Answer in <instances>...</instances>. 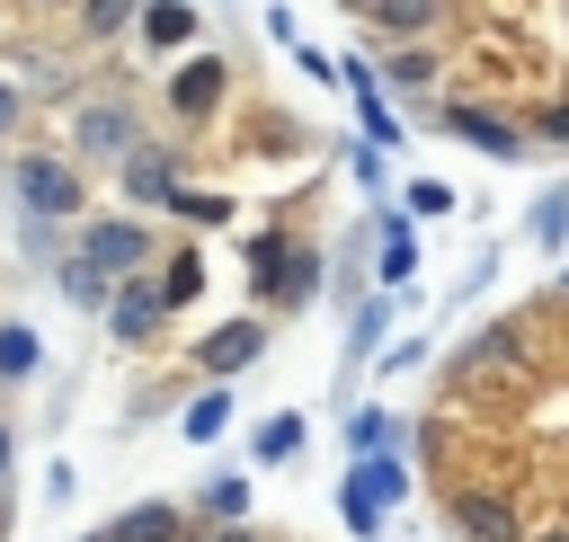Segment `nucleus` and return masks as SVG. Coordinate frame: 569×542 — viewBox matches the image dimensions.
I'll use <instances>...</instances> for the list:
<instances>
[{
    "mask_svg": "<svg viewBox=\"0 0 569 542\" xmlns=\"http://www.w3.org/2000/svg\"><path fill=\"white\" fill-rule=\"evenodd\" d=\"M445 9H453V0H373L365 18L382 27V44H418V36H436V27H445Z\"/></svg>",
    "mask_w": 569,
    "mask_h": 542,
    "instance_id": "nucleus-15",
    "label": "nucleus"
},
{
    "mask_svg": "<svg viewBox=\"0 0 569 542\" xmlns=\"http://www.w3.org/2000/svg\"><path fill=\"white\" fill-rule=\"evenodd\" d=\"M169 213H178V222H204V231H213V222H231V195H213V187H178V195H169Z\"/></svg>",
    "mask_w": 569,
    "mask_h": 542,
    "instance_id": "nucleus-30",
    "label": "nucleus"
},
{
    "mask_svg": "<svg viewBox=\"0 0 569 542\" xmlns=\"http://www.w3.org/2000/svg\"><path fill=\"white\" fill-rule=\"evenodd\" d=\"M302 435H311V426H302V409H276V418L249 435V462H258V471H276V462H293V453H302Z\"/></svg>",
    "mask_w": 569,
    "mask_h": 542,
    "instance_id": "nucleus-17",
    "label": "nucleus"
},
{
    "mask_svg": "<svg viewBox=\"0 0 569 542\" xmlns=\"http://www.w3.org/2000/svg\"><path fill=\"white\" fill-rule=\"evenodd\" d=\"M525 231H533L542 249H560V240H569V187H542V195H533V222H525Z\"/></svg>",
    "mask_w": 569,
    "mask_h": 542,
    "instance_id": "nucleus-28",
    "label": "nucleus"
},
{
    "mask_svg": "<svg viewBox=\"0 0 569 542\" xmlns=\"http://www.w3.org/2000/svg\"><path fill=\"white\" fill-rule=\"evenodd\" d=\"M436 124H445L453 142H471V151H489V160H525V124H507L498 107H471V98H445V107H436Z\"/></svg>",
    "mask_w": 569,
    "mask_h": 542,
    "instance_id": "nucleus-7",
    "label": "nucleus"
},
{
    "mask_svg": "<svg viewBox=\"0 0 569 542\" xmlns=\"http://www.w3.org/2000/svg\"><path fill=\"white\" fill-rule=\"evenodd\" d=\"M409 213H427V222L453 213V187H445V178H418V187H409Z\"/></svg>",
    "mask_w": 569,
    "mask_h": 542,
    "instance_id": "nucleus-33",
    "label": "nucleus"
},
{
    "mask_svg": "<svg viewBox=\"0 0 569 542\" xmlns=\"http://www.w3.org/2000/svg\"><path fill=\"white\" fill-rule=\"evenodd\" d=\"M356 124H365V151H400V116L382 107V89H356Z\"/></svg>",
    "mask_w": 569,
    "mask_h": 542,
    "instance_id": "nucleus-24",
    "label": "nucleus"
},
{
    "mask_svg": "<svg viewBox=\"0 0 569 542\" xmlns=\"http://www.w3.org/2000/svg\"><path fill=\"white\" fill-rule=\"evenodd\" d=\"M213 542H258V533L249 524H213Z\"/></svg>",
    "mask_w": 569,
    "mask_h": 542,
    "instance_id": "nucleus-37",
    "label": "nucleus"
},
{
    "mask_svg": "<svg viewBox=\"0 0 569 542\" xmlns=\"http://www.w3.org/2000/svg\"><path fill=\"white\" fill-rule=\"evenodd\" d=\"M196 27H204V18H196V0H142V18H133V36H142L151 53H187V44H196Z\"/></svg>",
    "mask_w": 569,
    "mask_h": 542,
    "instance_id": "nucleus-12",
    "label": "nucleus"
},
{
    "mask_svg": "<svg viewBox=\"0 0 569 542\" xmlns=\"http://www.w3.org/2000/svg\"><path fill=\"white\" fill-rule=\"evenodd\" d=\"M507 364H516V329H480L462 347V373H507Z\"/></svg>",
    "mask_w": 569,
    "mask_h": 542,
    "instance_id": "nucleus-27",
    "label": "nucleus"
},
{
    "mask_svg": "<svg viewBox=\"0 0 569 542\" xmlns=\"http://www.w3.org/2000/svg\"><path fill=\"white\" fill-rule=\"evenodd\" d=\"M533 133H542V142H569V107H542V116H533Z\"/></svg>",
    "mask_w": 569,
    "mask_h": 542,
    "instance_id": "nucleus-35",
    "label": "nucleus"
},
{
    "mask_svg": "<svg viewBox=\"0 0 569 542\" xmlns=\"http://www.w3.org/2000/svg\"><path fill=\"white\" fill-rule=\"evenodd\" d=\"M293 62H302V71H311V80H320V89H329V80H338V53H320V44H293Z\"/></svg>",
    "mask_w": 569,
    "mask_h": 542,
    "instance_id": "nucleus-34",
    "label": "nucleus"
},
{
    "mask_svg": "<svg viewBox=\"0 0 569 542\" xmlns=\"http://www.w3.org/2000/svg\"><path fill=\"white\" fill-rule=\"evenodd\" d=\"M391 444H400V418H391V409H356V418H347V453H356V462H365V453H391Z\"/></svg>",
    "mask_w": 569,
    "mask_h": 542,
    "instance_id": "nucleus-22",
    "label": "nucleus"
},
{
    "mask_svg": "<svg viewBox=\"0 0 569 542\" xmlns=\"http://www.w3.org/2000/svg\"><path fill=\"white\" fill-rule=\"evenodd\" d=\"M53 284H62V302H80V311H107V293H116L80 249H62V258H53Z\"/></svg>",
    "mask_w": 569,
    "mask_h": 542,
    "instance_id": "nucleus-18",
    "label": "nucleus"
},
{
    "mask_svg": "<svg viewBox=\"0 0 569 542\" xmlns=\"http://www.w3.org/2000/svg\"><path fill=\"white\" fill-rule=\"evenodd\" d=\"M169 320H178V311H169V293H160L151 267H142V275H116V293H107V338H116V347H151Z\"/></svg>",
    "mask_w": 569,
    "mask_h": 542,
    "instance_id": "nucleus-4",
    "label": "nucleus"
},
{
    "mask_svg": "<svg viewBox=\"0 0 569 542\" xmlns=\"http://www.w3.org/2000/svg\"><path fill=\"white\" fill-rule=\"evenodd\" d=\"M533 542H569V524H551V533H533Z\"/></svg>",
    "mask_w": 569,
    "mask_h": 542,
    "instance_id": "nucleus-39",
    "label": "nucleus"
},
{
    "mask_svg": "<svg viewBox=\"0 0 569 542\" xmlns=\"http://www.w3.org/2000/svg\"><path fill=\"white\" fill-rule=\"evenodd\" d=\"M373 80H391V89H427V80H436V53H427V44H400L391 62H373Z\"/></svg>",
    "mask_w": 569,
    "mask_h": 542,
    "instance_id": "nucleus-25",
    "label": "nucleus"
},
{
    "mask_svg": "<svg viewBox=\"0 0 569 542\" xmlns=\"http://www.w3.org/2000/svg\"><path fill=\"white\" fill-rule=\"evenodd\" d=\"M36 364H44V338L27 320H0V382H36Z\"/></svg>",
    "mask_w": 569,
    "mask_h": 542,
    "instance_id": "nucleus-20",
    "label": "nucleus"
},
{
    "mask_svg": "<svg viewBox=\"0 0 569 542\" xmlns=\"http://www.w3.org/2000/svg\"><path fill=\"white\" fill-rule=\"evenodd\" d=\"M222 426H231V391L213 382V391H196V400H187V418H178V435H187V444H213Z\"/></svg>",
    "mask_w": 569,
    "mask_h": 542,
    "instance_id": "nucleus-21",
    "label": "nucleus"
},
{
    "mask_svg": "<svg viewBox=\"0 0 569 542\" xmlns=\"http://www.w3.org/2000/svg\"><path fill=\"white\" fill-rule=\"evenodd\" d=\"M80 258H89L107 284H116V275H142V267H151V231H142L133 213H98V222L80 231Z\"/></svg>",
    "mask_w": 569,
    "mask_h": 542,
    "instance_id": "nucleus-5",
    "label": "nucleus"
},
{
    "mask_svg": "<svg viewBox=\"0 0 569 542\" xmlns=\"http://www.w3.org/2000/svg\"><path fill=\"white\" fill-rule=\"evenodd\" d=\"M160 293H169V311H187V302L204 293V258H196V249H178V258L160 267Z\"/></svg>",
    "mask_w": 569,
    "mask_h": 542,
    "instance_id": "nucleus-26",
    "label": "nucleus"
},
{
    "mask_svg": "<svg viewBox=\"0 0 569 542\" xmlns=\"http://www.w3.org/2000/svg\"><path fill=\"white\" fill-rule=\"evenodd\" d=\"M18 249L53 267V258H62V222H36V213H27V222H18Z\"/></svg>",
    "mask_w": 569,
    "mask_h": 542,
    "instance_id": "nucleus-32",
    "label": "nucleus"
},
{
    "mask_svg": "<svg viewBox=\"0 0 569 542\" xmlns=\"http://www.w3.org/2000/svg\"><path fill=\"white\" fill-rule=\"evenodd\" d=\"M187 533H196V515H187V506H169V498H142V506L107 515V533H98V542H187Z\"/></svg>",
    "mask_w": 569,
    "mask_h": 542,
    "instance_id": "nucleus-11",
    "label": "nucleus"
},
{
    "mask_svg": "<svg viewBox=\"0 0 569 542\" xmlns=\"http://www.w3.org/2000/svg\"><path fill=\"white\" fill-rule=\"evenodd\" d=\"M445 524H453V542H525L516 533V506L498 489H453L445 498Z\"/></svg>",
    "mask_w": 569,
    "mask_h": 542,
    "instance_id": "nucleus-9",
    "label": "nucleus"
},
{
    "mask_svg": "<svg viewBox=\"0 0 569 542\" xmlns=\"http://www.w3.org/2000/svg\"><path fill=\"white\" fill-rule=\"evenodd\" d=\"M382 329H391V302H356V320H347V364H356V355H373V347H382Z\"/></svg>",
    "mask_w": 569,
    "mask_h": 542,
    "instance_id": "nucleus-31",
    "label": "nucleus"
},
{
    "mask_svg": "<svg viewBox=\"0 0 569 542\" xmlns=\"http://www.w3.org/2000/svg\"><path fill=\"white\" fill-rule=\"evenodd\" d=\"M320 267H329V258H320L311 240H293V258H284V275H276V302H267V311H302V302L320 293Z\"/></svg>",
    "mask_w": 569,
    "mask_h": 542,
    "instance_id": "nucleus-16",
    "label": "nucleus"
},
{
    "mask_svg": "<svg viewBox=\"0 0 569 542\" xmlns=\"http://www.w3.org/2000/svg\"><path fill=\"white\" fill-rule=\"evenodd\" d=\"M400 498H409V462H400V453H365V462H347V480H338V515H347L356 542H373Z\"/></svg>",
    "mask_w": 569,
    "mask_h": 542,
    "instance_id": "nucleus-1",
    "label": "nucleus"
},
{
    "mask_svg": "<svg viewBox=\"0 0 569 542\" xmlns=\"http://www.w3.org/2000/svg\"><path fill=\"white\" fill-rule=\"evenodd\" d=\"M347 9H373V0H347Z\"/></svg>",
    "mask_w": 569,
    "mask_h": 542,
    "instance_id": "nucleus-41",
    "label": "nucleus"
},
{
    "mask_svg": "<svg viewBox=\"0 0 569 542\" xmlns=\"http://www.w3.org/2000/svg\"><path fill=\"white\" fill-rule=\"evenodd\" d=\"M222 89H231V62H222V53H187V62L169 71V89H160V98H169V116H178V124H204V116L222 107Z\"/></svg>",
    "mask_w": 569,
    "mask_h": 542,
    "instance_id": "nucleus-6",
    "label": "nucleus"
},
{
    "mask_svg": "<svg viewBox=\"0 0 569 542\" xmlns=\"http://www.w3.org/2000/svg\"><path fill=\"white\" fill-rule=\"evenodd\" d=\"M196 515L240 524V515H249V480H240V471H213V480H204V498H196Z\"/></svg>",
    "mask_w": 569,
    "mask_h": 542,
    "instance_id": "nucleus-23",
    "label": "nucleus"
},
{
    "mask_svg": "<svg viewBox=\"0 0 569 542\" xmlns=\"http://www.w3.org/2000/svg\"><path fill=\"white\" fill-rule=\"evenodd\" d=\"M267 355V320H213L204 338H196V364L213 373V382H231V373H249Z\"/></svg>",
    "mask_w": 569,
    "mask_h": 542,
    "instance_id": "nucleus-8",
    "label": "nucleus"
},
{
    "mask_svg": "<svg viewBox=\"0 0 569 542\" xmlns=\"http://www.w3.org/2000/svg\"><path fill=\"white\" fill-rule=\"evenodd\" d=\"M71 9L89 36H133V18H142V0H71Z\"/></svg>",
    "mask_w": 569,
    "mask_h": 542,
    "instance_id": "nucleus-29",
    "label": "nucleus"
},
{
    "mask_svg": "<svg viewBox=\"0 0 569 542\" xmlns=\"http://www.w3.org/2000/svg\"><path fill=\"white\" fill-rule=\"evenodd\" d=\"M560 293H569V275H560Z\"/></svg>",
    "mask_w": 569,
    "mask_h": 542,
    "instance_id": "nucleus-42",
    "label": "nucleus"
},
{
    "mask_svg": "<svg viewBox=\"0 0 569 542\" xmlns=\"http://www.w3.org/2000/svg\"><path fill=\"white\" fill-rule=\"evenodd\" d=\"M18 116H27V98H18V80H0V133H9Z\"/></svg>",
    "mask_w": 569,
    "mask_h": 542,
    "instance_id": "nucleus-36",
    "label": "nucleus"
},
{
    "mask_svg": "<svg viewBox=\"0 0 569 542\" xmlns=\"http://www.w3.org/2000/svg\"><path fill=\"white\" fill-rule=\"evenodd\" d=\"M293 258V231H240V267H249V302H276V275Z\"/></svg>",
    "mask_w": 569,
    "mask_h": 542,
    "instance_id": "nucleus-13",
    "label": "nucleus"
},
{
    "mask_svg": "<svg viewBox=\"0 0 569 542\" xmlns=\"http://www.w3.org/2000/svg\"><path fill=\"white\" fill-rule=\"evenodd\" d=\"M89 542H98V533H89Z\"/></svg>",
    "mask_w": 569,
    "mask_h": 542,
    "instance_id": "nucleus-43",
    "label": "nucleus"
},
{
    "mask_svg": "<svg viewBox=\"0 0 569 542\" xmlns=\"http://www.w3.org/2000/svg\"><path fill=\"white\" fill-rule=\"evenodd\" d=\"M9 444H18V435H9V418H0V480H9Z\"/></svg>",
    "mask_w": 569,
    "mask_h": 542,
    "instance_id": "nucleus-38",
    "label": "nucleus"
},
{
    "mask_svg": "<svg viewBox=\"0 0 569 542\" xmlns=\"http://www.w3.org/2000/svg\"><path fill=\"white\" fill-rule=\"evenodd\" d=\"M71 151L80 160H133L142 151V116H133V98H89L80 116H71Z\"/></svg>",
    "mask_w": 569,
    "mask_h": 542,
    "instance_id": "nucleus-3",
    "label": "nucleus"
},
{
    "mask_svg": "<svg viewBox=\"0 0 569 542\" xmlns=\"http://www.w3.org/2000/svg\"><path fill=\"white\" fill-rule=\"evenodd\" d=\"M178 187H187V160H178L169 142H142V151L124 160V195H133V204H160V213H169Z\"/></svg>",
    "mask_w": 569,
    "mask_h": 542,
    "instance_id": "nucleus-10",
    "label": "nucleus"
},
{
    "mask_svg": "<svg viewBox=\"0 0 569 542\" xmlns=\"http://www.w3.org/2000/svg\"><path fill=\"white\" fill-rule=\"evenodd\" d=\"M373 231H382V240H373V275H382L391 293H409V275H418V231H409V213H382Z\"/></svg>",
    "mask_w": 569,
    "mask_h": 542,
    "instance_id": "nucleus-14",
    "label": "nucleus"
},
{
    "mask_svg": "<svg viewBox=\"0 0 569 542\" xmlns=\"http://www.w3.org/2000/svg\"><path fill=\"white\" fill-rule=\"evenodd\" d=\"M71 62L62 53H18V98H71Z\"/></svg>",
    "mask_w": 569,
    "mask_h": 542,
    "instance_id": "nucleus-19",
    "label": "nucleus"
},
{
    "mask_svg": "<svg viewBox=\"0 0 569 542\" xmlns=\"http://www.w3.org/2000/svg\"><path fill=\"white\" fill-rule=\"evenodd\" d=\"M44 9H71V0H44Z\"/></svg>",
    "mask_w": 569,
    "mask_h": 542,
    "instance_id": "nucleus-40",
    "label": "nucleus"
},
{
    "mask_svg": "<svg viewBox=\"0 0 569 542\" xmlns=\"http://www.w3.org/2000/svg\"><path fill=\"white\" fill-rule=\"evenodd\" d=\"M9 187H18V204H27L36 222H71V213H80V169L53 160V151H18V160H9Z\"/></svg>",
    "mask_w": 569,
    "mask_h": 542,
    "instance_id": "nucleus-2",
    "label": "nucleus"
}]
</instances>
